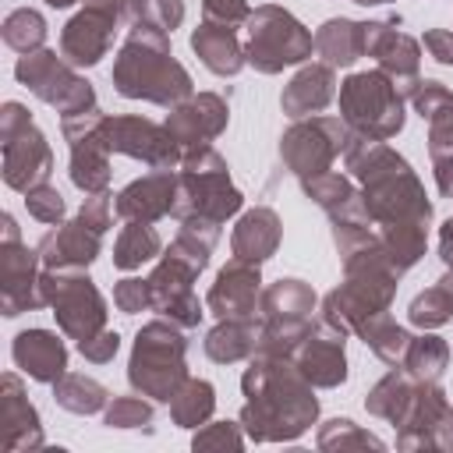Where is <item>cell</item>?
Instances as JSON below:
<instances>
[{
  "label": "cell",
  "mask_w": 453,
  "mask_h": 453,
  "mask_svg": "<svg viewBox=\"0 0 453 453\" xmlns=\"http://www.w3.org/2000/svg\"><path fill=\"white\" fill-rule=\"evenodd\" d=\"M290 357L262 354L248 365L241 386H244V411L241 421L255 442H280L297 439L319 414V400L311 393V382L297 372V365H287Z\"/></svg>",
  "instance_id": "1"
},
{
  "label": "cell",
  "mask_w": 453,
  "mask_h": 453,
  "mask_svg": "<svg viewBox=\"0 0 453 453\" xmlns=\"http://www.w3.org/2000/svg\"><path fill=\"white\" fill-rule=\"evenodd\" d=\"M113 85L124 99L177 106L191 96V74L173 60L166 32L134 25L113 60Z\"/></svg>",
  "instance_id": "2"
},
{
  "label": "cell",
  "mask_w": 453,
  "mask_h": 453,
  "mask_svg": "<svg viewBox=\"0 0 453 453\" xmlns=\"http://www.w3.org/2000/svg\"><path fill=\"white\" fill-rule=\"evenodd\" d=\"M209 251H212V244H205L195 234L180 230L177 241L166 248L163 262L156 265V273L149 276V283H152V308L159 315H166L170 322H177L180 329H191L202 319V304H198L191 283L205 269Z\"/></svg>",
  "instance_id": "3"
},
{
  "label": "cell",
  "mask_w": 453,
  "mask_h": 453,
  "mask_svg": "<svg viewBox=\"0 0 453 453\" xmlns=\"http://www.w3.org/2000/svg\"><path fill=\"white\" fill-rule=\"evenodd\" d=\"M241 191L230 184V173H226V159L202 145V149H188L184 159H180V173H177V202H173V212L177 219H188V216H205V219H216L223 223L226 216H234L241 209Z\"/></svg>",
  "instance_id": "4"
},
{
  "label": "cell",
  "mask_w": 453,
  "mask_h": 453,
  "mask_svg": "<svg viewBox=\"0 0 453 453\" xmlns=\"http://www.w3.org/2000/svg\"><path fill=\"white\" fill-rule=\"evenodd\" d=\"M184 336L177 322H149L134 336L127 379L142 396L170 403L173 393L188 382V365H184Z\"/></svg>",
  "instance_id": "5"
},
{
  "label": "cell",
  "mask_w": 453,
  "mask_h": 453,
  "mask_svg": "<svg viewBox=\"0 0 453 453\" xmlns=\"http://www.w3.org/2000/svg\"><path fill=\"white\" fill-rule=\"evenodd\" d=\"M340 113L354 134L386 142L403 127V92L382 67L361 71L343 81Z\"/></svg>",
  "instance_id": "6"
},
{
  "label": "cell",
  "mask_w": 453,
  "mask_h": 453,
  "mask_svg": "<svg viewBox=\"0 0 453 453\" xmlns=\"http://www.w3.org/2000/svg\"><path fill=\"white\" fill-rule=\"evenodd\" d=\"M315 50V35L283 7H258L248 18V46L244 57L248 64H255V71L262 74H276L290 64L308 60Z\"/></svg>",
  "instance_id": "7"
},
{
  "label": "cell",
  "mask_w": 453,
  "mask_h": 453,
  "mask_svg": "<svg viewBox=\"0 0 453 453\" xmlns=\"http://www.w3.org/2000/svg\"><path fill=\"white\" fill-rule=\"evenodd\" d=\"M262 336H258V354L273 357H294L301 347L304 333L311 329V308H315V290L304 280H280L262 290Z\"/></svg>",
  "instance_id": "8"
},
{
  "label": "cell",
  "mask_w": 453,
  "mask_h": 453,
  "mask_svg": "<svg viewBox=\"0 0 453 453\" xmlns=\"http://www.w3.org/2000/svg\"><path fill=\"white\" fill-rule=\"evenodd\" d=\"M0 138H4V184L14 191H28L46 184L53 173V149L32 124L21 103H4L0 113Z\"/></svg>",
  "instance_id": "9"
},
{
  "label": "cell",
  "mask_w": 453,
  "mask_h": 453,
  "mask_svg": "<svg viewBox=\"0 0 453 453\" xmlns=\"http://www.w3.org/2000/svg\"><path fill=\"white\" fill-rule=\"evenodd\" d=\"M39 287H42V301L57 315V326L71 340L81 343L99 329H106V301L99 297L85 269H46L39 276Z\"/></svg>",
  "instance_id": "10"
},
{
  "label": "cell",
  "mask_w": 453,
  "mask_h": 453,
  "mask_svg": "<svg viewBox=\"0 0 453 453\" xmlns=\"http://www.w3.org/2000/svg\"><path fill=\"white\" fill-rule=\"evenodd\" d=\"M18 81L25 88H32L42 103L57 106L64 117L71 113H85V110H96V92L88 81H81L71 64H64V57H57L53 50H35V53H25L14 67Z\"/></svg>",
  "instance_id": "11"
},
{
  "label": "cell",
  "mask_w": 453,
  "mask_h": 453,
  "mask_svg": "<svg viewBox=\"0 0 453 453\" xmlns=\"http://www.w3.org/2000/svg\"><path fill=\"white\" fill-rule=\"evenodd\" d=\"M350 127L347 120H336V117H301L280 142V156L283 163L304 180V177H315L322 170H329V163L347 149L350 142Z\"/></svg>",
  "instance_id": "12"
},
{
  "label": "cell",
  "mask_w": 453,
  "mask_h": 453,
  "mask_svg": "<svg viewBox=\"0 0 453 453\" xmlns=\"http://www.w3.org/2000/svg\"><path fill=\"white\" fill-rule=\"evenodd\" d=\"M103 120L106 113H99V106L64 117V138L71 142V180L85 195L110 188V145L103 138Z\"/></svg>",
  "instance_id": "13"
},
{
  "label": "cell",
  "mask_w": 453,
  "mask_h": 453,
  "mask_svg": "<svg viewBox=\"0 0 453 453\" xmlns=\"http://www.w3.org/2000/svg\"><path fill=\"white\" fill-rule=\"evenodd\" d=\"M103 138H106L110 152L142 159L149 170H173L184 159V149L166 131V124H152L145 117H106Z\"/></svg>",
  "instance_id": "14"
},
{
  "label": "cell",
  "mask_w": 453,
  "mask_h": 453,
  "mask_svg": "<svg viewBox=\"0 0 453 453\" xmlns=\"http://www.w3.org/2000/svg\"><path fill=\"white\" fill-rule=\"evenodd\" d=\"M400 435L396 442L403 449L432 446V449H453V407L446 403V393L435 382H418L411 393L407 411L400 414Z\"/></svg>",
  "instance_id": "15"
},
{
  "label": "cell",
  "mask_w": 453,
  "mask_h": 453,
  "mask_svg": "<svg viewBox=\"0 0 453 453\" xmlns=\"http://www.w3.org/2000/svg\"><path fill=\"white\" fill-rule=\"evenodd\" d=\"M35 262H39V251H28L21 241H18V226L11 216H4V248H0V301H4V315H21V311H32L42 301V287H39V276H35Z\"/></svg>",
  "instance_id": "16"
},
{
  "label": "cell",
  "mask_w": 453,
  "mask_h": 453,
  "mask_svg": "<svg viewBox=\"0 0 453 453\" xmlns=\"http://www.w3.org/2000/svg\"><path fill=\"white\" fill-rule=\"evenodd\" d=\"M343 336H347V333H343L340 326H333L329 319H319V322L304 333L301 347L294 350V365H297V372H301L311 386L329 389V386H340V382L347 379Z\"/></svg>",
  "instance_id": "17"
},
{
  "label": "cell",
  "mask_w": 453,
  "mask_h": 453,
  "mask_svg": "<svg viewBox=\"0 0 453 453\" xmlns=\"http://www.w3.org/2000/svg\"><path fill=\"white\" fill-rule=\"evenodd\" d=\"M226 127V103L212 92H198L188 96L184 103L173 106V113L166 117V131L177 138V145L188 149H202L209 145L219 131Z\"/></svg>",
  "instance_id": "18"
},
{
  "label": "cell",
  "mask_w": 453,
  "mask_h": 453,
  "mask_svg": "<svg viewBox=\"0 0 453 453\" xmlns=\"http://www.w3.org/2000/svg\"><path fill=\"white\" fill-rule=\"evenodd\" d=\"M177 202V173L173 170H149L145 177L131 180L120 195H117V216L138 219V223H156L163 216L173 212Z\"/></svg>",
  "instance_id": "19"
},
{
  "label": "cell",
  "mask_w": 453,
  "mask_h": 453,
  "mask_svg": "<svg viewBox=\"0 0 453 453\" xmlns=\"http://www.w3.org/2000/svg\"><path fill=\"white\" fill-rule=\"evenodd\" d=\"M113 28H117V18L113 14H103V11L85 7L60 32V57L71 67H92V64H99L106 57V50H110Z\"/></svg>",
  "instance_id": "20"
},
{
  "label": "cell",
  "mask_w": 453,
  "mask_h": 453,
  "mask_svg": "<svg viewBox=\"0 0 453 453\" xmlns=\"http://www.w3.org/2000/svg\"><path fill=\"white\" fill-rule=\"evenodd\" d=\"M258 265L234 258L219 269L205 304L219 319H255V301H258Z\"/></svg>",
  "instance_id": "21"
},
{
  "label": "cell",
  "mask_w": 453,
  "mask_h": 453,
  "mask_svg": "<svg viewBox=\"0 0 453 453\" xmlns=\"http://www.w3.org/2000/svg\"><path fill=\"white\" fill-rule=\"evenodd\" d=\"M393 25L396 21H365V57H375L403 92L418 78V42Z\"/></svg>",
  "instance_id": "22"
},
{
  "label": "cell",
  "mask_w": 453,
  "mask_h": 453,
  "mask_svg": "<svg viewBox=\"0 0 453 453\" xmlns=\"http://www.w3.org/2000/svg\"><path fill=\"white\" fill-rule=\"evenodd\" d=\"M35 251L42 269H85L99 255V234L81 219L57 223V230H50Z\"/></svg>",
  "instance_id": "23"
},
{
  "label": "cell",
  "mask_w": 453,
  "mask_h": 453,
  "mask_svg": "<svg viewBox=\"0 0 453 453\" xmlns=\"http://www.w3.org/2000/svg\"><path fill=\"white\" fill-rule=\"evenodd\" d=\"M11 357L35 382H57L67 372V347L50 329H25V333H18L14 347H11Z\"/></svg>",
  "instance_id": "24"
},
{
  "label": "cell",
  "mask_w": 453,
  "mask_h": 453,
  "mask_svg": "<svg viewBox=\"0 0 453 453\" xmlns=\"http://www.w3.org/2000/svg\"><path fill=\"white\" fill-rule=\"evenodd\" d=\"M336 96V78H333V67L329 64H311V67H301L294 74V81L283 88V113L301 120V117H311L319 113L322 106H329Z\"/></svg>",
  "instance_id": "25"
},
{
  "label": "cell",
  "mask_w": 453,
  "mask_h": 453,
  "mask_svg": "<svg viewBox=\"0 0 453 453\" xmlns=\"http://www.w3.org/2000/svg\"><path fill=\"white\" fill-rule=\"evenodd\" d=\"M191 50L198 53V60L212 71V74H237L244 67V46L234 35V25H219V21H202L191 32Z\"/></svg>",
  "instance_id": "26"
},
{
  "label": "cell",
  "mask_w": 453,
  "mask_h": 453,
  "mask_svg": "<svg viewBox=\"0 0 453 453\" xmlns=\"http://www.w3.org/2000/svg\"><path fill=\"white\" fill-rule=\"evenodd\" d=\"M230 244H234V258H244V262H255V265L265 262L276 251V244H280V219H276V212L265 209V205L248 209L237 219Z\"/></svg>",
  "instance_id": "27"
},
{
  "label": "cell",
  "mask_w": 453,
  "mask_h": 453,
  "mask_svg": "<svg viewBox=\"0 0 453 453\" xmlns=\"http://www.w3.org/2000/svg\"><path fill=\"white\" fill-rule=\"evenodd\" d=\"M4 446L7 449H28L42 446L39 432V414L21 393L18 375H4Z\"/></svg>",
  "instance_id": "28"
},
{
  "label": "cell",
  "mask_w": 453,
  "mask_h": 453,
  "mask_svg": "<svg viewBox=\"0 0 453 453\" xmlns=\"http://www.w3.org/2000/svg\"><path fill=\"white\" fill-rule=\"evenodd\" d=\"M258 336L262 326L255 319H219V326L205 336V354L219 365H234L258 350Z\"/></svg>",
  "instance_id": "29"
},
{
  "label": "cell",
  "mask_w": 453,
  "mask_h": 453,
  "mask_svg": "<svg viewBox=\"0 0 453 453\" xmlns=\"http://www.w3.org/2000/svg\"><path fill=\"white\" fill-rule=\"evenodd\" d=\"M315 53L329 67H347L357 57H365V25L350 18H329L315 32Z\"/></svg>",
  "instance_id": "30"
},
{
  "label": "cell",
  "mask_w": 453,
  "mask_h": 453,
  "mask_svg": "<svg viewBox=\"0 0 453 453\" xmlns=\"http://www.w3.org/2000/svg\"><path fill=\"white\" fill-rule=\"evenodd\" d=\"M159 248H163V241H159V234H156L152 223L127 219L124 230H120V237H117V244H113V265L117 269H138L142 262L156 258Z\"/></svg>",
  "instance_id": "31"
},
{
  "label": "cell",
  "mask_w": 453,
  "mask_h": 453,
  "mask_svg": "<svg viewBox=\"0 0 453 453\" xmlns=\"http://www.w3.org/2000/svg\"><path fill=\"white\" fill-rule=\"evenodd\" d=\"M53 396H57V403H60L64 411H71V414H96V411L106 407V389H103L96 379L81 375V372H64V375L53 382Z\"/></svg>",
  "instance_id": "32"
},
{
  "label": "cell",
  "mask_w": 453,
  "mask_h": 453,
  "mask_svg": "<svg viewBox=\"0 0 453 453\" xmlns=\"http://www.w3.org/2000/svg\"><path fill=\"white\" fill-rule=\"evenodd\" d=\"M414 386H418V379H411L407 372H389L386 379H379L375 382V389L368 393V400H365V407L375 414V418H386V421H400V414L407 411V403H411V393H414Z\"/></svg>",
  "instance_id": "33"
},
{
  "label": "cell",
  "mask_w": 453,
  "mask_h": 453,
  "mask_svg": "<svg viewBox=\"0 0 453 453\" xmlns=\"http://www.w3.org/2000/svg\"><path fill=\"white\" fill-rule=\"evenodd\" d=\"M428 152L435 166V184L446 198H453V103L432 117L428 131Z\"/></svg>",
  "instance_id": "34"
},
{
  "label": "cell",
  "mask_w": 453,
  "mask_h": 453,
  "mask_svg": "<svg viewBox=\"0 0 453 453\" xmlns=\"http://www.w3.org/2000/svg\"><path fill=\"white\" fill-rule=\"evenodd\" d=\"M446 361H449V347H446V340H439L435 333H428V336H418V340H411V347H407V354H403V372L411 375V379H418V382H439V375L446 372Z\"/></svg>",
  "instance_id": "35"
},
{
  "label": "cell",
  "mask_w": 453,
  "mask_h": 453,
  "mask_svg": "<svg viewBox=\"0 0 453 453\" xmlns=\"http://www.w3.org/2000/svg\"><path fill=\"white\" fill-rule=\"evenodd\" d=\"M407 319L414 326H421V329H435V326H442V322L453 319V269L439 283H432L425 294H418L411 301Z\"/></svg>",
  "instance_id": "36"
},
{
  "label": "cell",
  "mask_w": 453,
  "mask_h": 453,
  "mask_svg": "<svg viewBox=\"0 0 453 453\" xmlns=\"http://www.w3.org/2000/svg\"><path fill=\"white\" fill-rule=\"evenodd\" d=\"M212 407H216V389H212L205 379H188V382L173 393V400H170V414H173V421L184 425V428L202 425V421L212 414Z\"/></svg>",
  "instance_id": "37"
},
{
  "label": "cell",
  "mask_w": 453,
  "mask_h": 453,
  "mask_svg": "<svg viewBox=\"0 0 453 453\" xmlns=\"http://www.w3.org/2000/svg\"><path fill=\"white\" fill-rule=\"evenodd\" d=\"M361 340L386 361V365H400L403 361V354H407V347H411V336H407V329H400L386 311L382 315H375L365 329H361Z\"/></svg>",
  "instance_id": "38"
},
{
  "label": "cell",
  "mask_w": 453,
  "mask_h": 453,
  "mask_svg": "<svg viewBox=\"0 0 453 453\" xmlns=\"http://www.w3.org/2000/svg\"><path fill=\"white\" fill-rule=\"evenodd\" d=\"M4 42L18 53H35L42 50L46 42V21L39 11H28V7H18L4 18Z\"/></svg>",
  "instance_id": "39"
},
{
  "label": "cell",
  "mask_w": 453,
  "mask_h": 453,
  "mask_svg": "<svg viewBox=\"0 0 453 453\" xmlns=\"http://www.w3.org/2000/svg\"><path fill=\"white\" fill-rule=\"evenodd\" d=\"M304 191H308V198H315L329 216H333L336 209H343L347 202L357 198L354 184H350L343 173H333V170H322V173H315V177H304Z\"/></svg>",
  "instance_id": "40"
},
{
  "label": "cell",
  "mask_w": 453,
  "mask_h": 453,
  "mask_svg": "<svg viewBox=\"0 0 453 453\" xmlns=\"http://www.w3.org/2000/svg\"><path fill=\"white\" fill-rule=\"evenodd\" d=\"M131 18H134V25H145L156 32H173L184 21V4L180 0H131Z\"/></svg>",
  "instance_id": "41"
},
{
  "label": "cell",
  "mask_w": 453,
  "mask_h": 453,
  "mask_svg": "<svg viewBox=\"0 0 453 453\" xmlns=\"http://www.w3.org/2000/svg\"><path fill=\"white\" fill-rule=\"evenodd\" d=\"M403 96H407L411 106H414L421 117H428V120H432L439 110H446V106L453 103V92H449L442 81H432V78H425V81L414 78V81L403 88Z\"/></svg>",
  "instance_id": "42"
},
{
  "label": "cell",
  "mask_w": 453,
  "mask_h": 453,
  "mask_svg": "<svg viewBox=\"0 0 453 453\" xmlns=\"http://www.w3.org/2000/svg\"><path fill=\"white\" fill-rule=\"evenodd\" d=\"M25 209H28V216L39 219V223H53V226H57V223L64 219V198H60V191L50 188V184L28 188V191H25Z\"/></svg>",
  "instance_id": "43"
},
{
  "label": "cell",
  "mask_w": 453,
  "mask_h": 453,
  "mask_svg": "<svg viewBox=\"0 0 453 453\" xmlns=\"http://www.w3.org/2000/svg\"><path fill=\"white\" fill-rule=\"evenodd\" d=\"M319 446H322V449H333V446H375V449H382V442H379L375 435L357 432V425L347 421V418L326 421V428L319 432Z\"/></svg>",
  "instance_id": "44"
},
{
  "label": "cell",
  "mask_w": 453,
  "mask_h": 453,
  "mask_svg": "<svg viewBox=\"0 0 453 453\" xmlns=\"http://www.w3.org/2000/svg\"><path fill=\"white\" fill-rule=\"evenodd\" d=\"M152 421V407L142 396H117L106 407V425L110 428H142Z\"/></svg>",
  "instance_id": "45"
},
{
  "label": "cell",
  "mask_w": 453,
  "mask_h": 453,
  "mask_svg": "<svg viewBox=\"0 0 453 453\" xmlns=\"http://www.w3.org/2000/svg\"><path fill=\"white\" fill-rule=\"evenodd\" d=\"M113 304L124 311V315H134V311H145L152 308V283L149 280H120L113 287Z\"/></svg>",
  "instance_id": "46"
},
{
  "label": "cell",
  "mask_w": 453,
  "mask_h": 453,
  "mask_svg": "<svg viewBox=\"0 0 453 453\" xmlns=\"http://www.w3.org/2000/svg\"><path fill=\"white\" fill-rule=\"evenodd\" d=\"M113 212H117V202L110 198V191H96V195H88V198L81 202L78 219H81L85 226H92L96 234H103V230L113 223Z\"/></svg>",
  "instance_id": "47"
},
{
  "label": "cell",
  "mask_w": 453,
  "mask_h": 453,
  "mask_svg": "<svg viewBox=\"0 0 453 453\" xmlns=\"http://www.w3.org/2000/svg\"><path fill=\"white\" fill-rule=\"evenodd\" d=\"M205 21H219V25H237L251 18V7L244 0H202Z\"/></svg>",
  "instance_id": "48"
},
{
  "label": "cell",
  "mask_w": 453,
  "mask_h": 453,
  "mask_svg": "<svg viewBox=\"0 0 453 453\" xmlns=\"http://www.w3.org/2000/svg\"><path fill=\"white\" fill-rule=\"evenodd\" d=\"M117 347H120V336H117L113 329H99L96 336H88V340H81V343H78L81 357H85V361H96V365L110 361V357L117 354Z\"/></svg>",
  "instance_id": "49"
},
{
  "label": "cell",
  "mask_w": 453,
  "mask_h": 453,
  "mask_svg": "<svg viewBox=\"0 0 453 453\" xmlns=\"http://www.w3.org/2000/svg\"><path fill=\"white\" fill-rule=\"evenodd\" d=\"M191 446H195V449H209V446L241 449V435H237V425H230V421H216V425H209L205 432H198Z\"/></svg>",
  "instance_id": "50"
},
{
  "label": "cell",
  "mask_w": 453,
  "mask_h": 453,
  "mask_svg": "<svg viewBox=\"0 0 453 453\" xmlns=\"http://www.w3.org/2000/svg\"><path fill=\"white\" fill-rule=\"evenodd\" d=\"M425 50H428L439 64H453V32H449V28H432V32H425Z\"/></svg>",
  "instance_id": "51"
},
{
  "label": "cell",
  "mask_w": 453,
  "mask_h": 453,
  "mask_svg": "<svg viewBox=\"0 0 453 453\" xmlns=\"http://www.w3.org/2000/svg\"><path fill=\"white\" fill-rule=\"evenodd\" d=\"M85 7H92V11H103V14H113V18H120L127 7H131V0H81Z\"/></svg>",
  "instance_id": "52"
},
{
  "label": "cell",
  "mask_w": 453,
  "mask_h": 453,
  "mask_svg": "<svg viewBox=\"0 0 453 453\" xmlns=\"http://www.w3.org/2000/svg\"><path fill=\"white\" fill-rule=\"evenodd\" d=\"M46 4H50V7H71L74 0H46Z\"/></svg>",
  "instance_id": "53"
},
{
  "label": "cell",
  "mask_w": 453,
  "mask_h": 453,
  "mask_svg": "<svg viewBox=\"0 0 453 453\" xmlns=\"http://www.w3.org/2000/svg\"><path fill=\"white\" fill-rule=\"evenodd\" d=\"M354 4H361V7H368V4H389V0H354Z\"/></svg>",
  "instance_id": "54"
}]
</instances>
